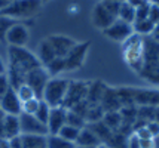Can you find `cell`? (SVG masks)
Returning a JSON list of instances; mask_svg holds the SVG:
<instances>
[{"label":"cell","instance_id":"obj_1","mask_svg":"<svg viewBox=\"0 0 159 148\" xmlns=\"http://www.w3.org/2000/svg\"><path fill=\"white\" fill-rule=\"evenodd\" d=\"M9 82L11 86L16 89L20 85L24 83L25 74L30 70H33L36 67H40V62L34 53H31L25 48H14L9 46Z\"/></svg>","mask_w":159,"mask_h":148},{"label":"cell","instance_id":"obj_2","mask_svg":"<svg viewBox=\"0 0 159 148\" xmlns=\"http://www.w3.org/2000/svg\"><path fill=\"white\" fill-rule=\"evenodd\" d=\"M122 55L126 65L140 74L144 67V37L135 33L129 36L122 43Z\"/></svg>","mask_w":159,"mask_h":148},{"label":"cell","instance_id":"obj_3","mask_svg":"<svg viewBox=\"0 0 159 148\" xmlns=\"http://www.w3.org/2000/svg\"><path fill=\"white\" fill-rule=\"evenodd\" d=\"M70 80L64 77H51L48 80V83L43 89L42 93V98L51 108H55V107H62L64 104V99L67 95V89H69Z\"/></svg>","mask_w":159,"mask_h":148},{"label":"cell","instance_id":"obj_4","mask_svg":"<svg viewBox=\"0 0 159 148\" xmlns=\"http://www.w3.org/2000/svg\"><path fill=\"white\" fill-rule=\"evenodd\" d=\"M42 7V0H14L0 11L2 16L11 19L15 18H30L36 15Z\"/></svg>","mask_w":159,"mask_h":148},{"label":"cell","instance_id":"obj_5","mask_svg":"<svg viewBox=\"0 0 159 148\" xmlns=\"http://www.w3.org/2000/svg\"><path fill=\"white\" fill-rule=\"evenodd\" d=\"M88 52H89V42H77L75 48L64 57L66 71H76L82 68V65L86 61Z\"/></svg>","mask_w":159,"mask_h":148},{"label":"cell","instance_id":"obj_6","mask_svg":"<svg viewBox=\"0 0 159 148\" xmlns=\"http://www.w3.org/2000/svg\"><path fill=\"white\" fill-rule=\"evenodd\" d=\"M88 86L89 83H85V82H71L70 80L69 89H67V95L64 99V108H73L75 105L80 104L83 101H86V95H88Z\"/></svg>","mask_w":159,"mask_h":148},{"label":"cell","instance_id":"obj_7","mask_svg":"<svg viewBox=\"0 0 159 148\" xmlns=\"http://www.w3.org/2000/svg\"><path fill=\"white\" fill-rule=\"evenodd\" d=\"M28 39H30L28 27L25 24H21V22H14L6 31V36H5V42L9 46H14V48H24L27 44Z\"/></svg>","mask_w":159,"mask_h":148},{"label":"cell","instance_id":"obj_8","mask_svg":"<svg viewBox=\"0 0 159 148\" xmlns=\"http://www.w3.org/2000/svg\"><path fill=\"white\" fill-rule=\"evenodd\" d=\"M51 78V76L48 74V71L45 67H36L33 70H30L25 74V80L24 83H27L33 91L36 92L37 98H42V93H43V89L48 83V80Z\"/></svg>","mask_w":159,"mask_h":148},{"label":"cell","instance_id":"obj_9","mask_svg":"<svg viewBox=\"0 0 159 148\" xmlns=\"http://www.w3.org/2000/svg\"><path fill=\"white\" fill-rule=\"evenodd\" d=\"M103 34L107 39L113 40V42L124 43L129 36L134 34V30H132V24H128V22H124V21H120V19H116L110 27L103 30Z\"/></svg>","mask_w":159,"mask_h":148},{"label":"cell","instance_id":"obj_10","mask_svg":"<svg viewBox=\"0 0 159 148\" xmlns=\"http://www.w3.org/2000/svg\"><path fill=\"white\" fill-rule=\"evenodd\" d=\"M20 125H21V135H40L48 136V127L42 121L30 114H20Z\"/></svg>","mask_w":159,"mask_h":148},{"label":"cell","instance_id":"obj_11","mask_svg":"<svg viewBox=\"0 0 159 148\" xmlns=\"http://www.w3.org/2000/svg\"><path fill=\"white\" fill-rule=\"evenodd\" d=\"M0 110L5 114H7V116H20L22 113V104H21V101L14 87H11L0 98Z\"/></svg>","mask_w":159,"mask_h":148},{"label":"cell","instance_id":"obj_12","mask_svg":"<svg viewBox=\"0 0 159 148\" xmlns=\"http://www.w3.org/2000/svg\"><path fill=\"white\" fill-rule=\"evenodd\" d=\"M46 39H48V42L52 44V48L55 50L57 58H64L77 43L75 39H71V37L64 36V34H51V36H48Z\"/></svg>","mask_w":159,"mask_h":148},{"label":"cell","instance_id":"obj_13","mask_svg":"<svg viewBox=\"0 0 159 148\" xmlns=\"http://www.w3.org/2000/svg\"><path fill=\"white\" fill-rule=\"evenodd\" d=\"M91 19L94 27H97L100 30H106L107 27H110L113 22L116 21L118 18H115L113 15L104 7V5L101 2H98L97 5L92 9V14H91Z\"/></svg>","mask_w":159,"mask_h":148},{"label":"cell","instance_id":"obj_14","mask_svg":"<svg viewBox=\"0 0 159 148\" xmlns=\"http://www.w3.org/2000/svg\"><path fill=\"white\" fill-rule=\"evenodd\" d=\"M66 117H67V108H64V107L51 108L48 123H46L48 133L49 135H58V132L61 130V127L66 125Z\"/></svg>","mask_w":159,"mask_h":148},{"label":"cell","instance_id":"obj_15","mask_svg":"<svg viewBox=\"0 0 159 148\" xmlns=\"http://www.w3.org/2000/svg\"><path fill=\"white\" fill-rule=\"evenodd\" d=\"M135 105L159 107V91L156 89H135Z\"/></svg>","mask_w":159,"mask_h":148},{"label":"cell","instance_id":"obj_16","mask_svg":"<svg viewBox=\"0 0 159 148\" xmlns=\"http://www.w3.org/2000/svg\"><path fill=\"white\" fill-rule=\"evenodd\" d=\"M21 136V125H20V116H7L5 114L3 119V138L11 141L14 138Z\"/></svg>","mask_w":159,"mask_h":148},{"label":"cell","instance_id":"obj_17","mask_svg":"<svg viewBox=\"0 0 159 148\" xmlns=\"http://www.w3.org/2000/svg\"><path fill=\"white\" fill-rule=\"evenodd\" d=\"M57 58L55 50L52 48V44L48 42V39L40 40L39 46H37V59L40 62L42 67H46L49 62H52Z\"/></svg>","mask_w":159,"mask_h":148},{"label":"cell","instance_id":"obj_18","mask_svg":"<svg viewBox=\"0 0 159 148\" xmlns=\"http://www.w3.org/2000/svg\"><path fill=\"white\" fill-rule=\"evenodd\" d=\"M76 148L79 147H100L101 145V141L97 135L94 133V130L89 129V127H83L79 132V136L76 139Z\"/></svg>","mask_w":159,"mask_h":148},{"label":"cell","instance_id":"obj_19","mask_svg":"<svg viewBox=\"0 0 159 148\" xmlns=\"http://www.w3.org/2000/svg\"><path fill=\"white\" fill-rule=\"evenodd\" d=\"M101 121L110 129L111 132L116 133L119 129L122 127V116H120V111H109V113H104V117Z\"/></svg>","mask_w":159,"mask_h":148},{"label":"cell","instance_id":"obj_20","mask_svg":"<svg viewBox=\"0 0 159 148\" xmlns=\"http://www.w3.org/2000/svg\"><path fill=\"white\" fill-rule=\"evenodd\" d=\"M46 138L40 135H21L22 148H46Z\"/></svg>","mask_w":159,"mask_h":148},{"label":"cell","instance_id":"obj_21","mask_svg":"<svg viewBox=\"0 0 159 148\" xmlns=\"http://www.w3.org/2000/svg\"><path fill=\"white\" fill-rule=\"evenodd\" d=\"M118 19L124 22H128V24H134L135 21V7L129 5L126 0L120 3V7H119V15Z\"/></svg>","mask_w":159,"mask_h":148},{"label":"cell","instance_id":"obj_22","mask_svg":"<svg viewBox=\"0 0 159 148\" xmlns=\"http://www.w3.org/2000/svg\"><path fill=\"white\" fill-rule=\"evenodd\" d=\"M153 28H155V24L149 19H141V21H134L132 24V30L135 34L141 36V37H149L152 34Z\"/></svg>","mask_w":159,"mask_h":148},{"label":"cell","instance_id":"obj_23","mask_svg":"<svg viewBox=\"0 0 159 148\" xmlns=\"http://www.w3.org/2000/svg\"><path fill=\"white\" fill-rule=\"evenodd\" d=\"M46 148H76V144L66 141V139L60 138L58 135H48Z\"/></svg>","mask_w":159,"mask_h":148},{"label":"cell","instance_id":"obj_24","mask_svg":"<svg viewBox=\"0 0 159 148\" xmlns=\"http://www.w3.org/2000/svg\"><path fill=\"white\" fill-rule=\"evenodd\" d=\"M46 71L51 77H58L61 73L66 71V62H64V58H55L52 62H49L46 65Z\"/></svg>","mask_w":159,"mask_h":148},{"label":"cell","instance_id":"obj_25","mask_svg":"<svg viewBox=\"0 0 159 148\" xmlns=\"http://www.w3.org/2000/svg\"><path fill=\"white\" fill-rule=\"evenodd\" d=\"M79 132H80V129H77L75 126H70V125H64L61 127V130L58 132V136L62 138V139H66V141L69 142H76L77 136H79Z\"/></svg>","mask_w":159,"mask_h":148},{"label":"cell","instance_id":"obj_26","mask_svg":"<svg viewBox=\"0 0 159 148\" xmlns=\"http://www.w3.org/2000/svg\"><path fill=\"white\" fill-rule=\"evenodd\" d=\"M66 125L75 126L77 129H83L86 125V120L83 116H80L79 113L73 111V110H67V117H66Z\"/></svg>","mask_w":159,"mask_h":148},{"label":"cell","instance_id":"obj_27","mask_svg":"<svg viewBox=\"0 0 159 148\" xmlns=\"http://www.w3.org/2000/svg\"><path fill=\"white\" fill-rule=\"evenodd\" d=\"M15 92H16V95H18V98H20L21 104H22V102H25V101H30V99H33V98H37L36 92L33 91L27 83L20 85L16 89H15Z\"/></svg>","mask_w":159,"mask_h":148},{"label":"cell","instance_id":"obj_28","mask_svg":"<svg viewBox=\"0 0 159 148\" xmlns=\"http://www.w3.org/2000/svg\"><path fill=\"white\" fill-rule=\"evenodd\" d=\"M49 113H51V107H49L43 99H40V104H39L37 111L34 113V117L39 120V121H42L43 125H46V123H48V119H49Z\"/></svg>","mask_w":159,"mask_h":148},{"label":"cell","instance_id":"obj_29","mask_svg":"<svg viewBox=\"0 0 159 148\" xmlns=\"http://www.w3.org/2000/svg\"><path fill=\"white\" fill-rule=\"evenodd\" d=\"M39 104H40V98H33V99H30V101L22 102V113L34 116V113L37 111V108H39Z\"/></svg>","mask_w":159,"mask_h":148},{"label":"cell","instance_id":"obj_30","mask_svg":"<svg viewBox=\"0 0 159 148\" xmlns=\"http://www.w3.org/2000/svg\"><path fill=\"white\" fill-rule=\"evenodd\" d=\"M149 7H150V2H144L140 6L135 7V21L147 19V16H149Z\"/></svg>","mask_w":159,"mask_h":148},{"label":"cell","instance_id":"obj_31","mask_svg":"<svg viewBox=\"0 0 159 148\" xmlns=\"http://www.w3.org/2000/svg\"><path fill=\"white\" fill-rule=\"evenodd\" d=\"M14 24V19L11 18H6V16H2L0 15V40L5 42V36H6V31L9 30V27Z\"/></svg>","mask_w":159,"mask_h":148},{"label":"cell","instance_id":"obj_32","mask_svg":"<svg viewBox=\"0 0 159 148\" xmlns=\"http://www.w3.org/2000/svg\"><path fill=\"white\" fill-rule=\"evenodd\" d=\"M101 3H103L104 7H106L115 18H118L119 7H120V3H119V2H107V0H101Z\"/></svg>","mask_w":159,"mask_h":148},{"label":"cell","instance_id":"obj_33","mask_svg":"<svg viewBox=\"0 0 159 148\" xmlns=\"http://www.w3.org/2000/svg\"><path fill=\"white\" fill-rule=\"evenodd\" d=\"M147 19L152 21L155 25L159 24V6L152 3V2H150V7H149V16H147Z\"/></svg>","mask_w":159,"mask_h":148},{"label":"cell","instance_id":"obj_34","mask_svg":"<svg viewBox=\"0 0 159 148\" xmlns=\"http://www.w3.org/2000/svg\"><path fill=\"white\" fill-rule=\"evenodd\" d=\"M12 86H11V82H9V77H7V74H0V98L6 93L9 89H11Z\"/></svg>","mask_w":159,"mask_h":148},{"label":"cell","instance_id":"obj_35","mask_svg":"<svg viewBox=\"0 0 159 148\" xmlns=\"http://www.w3.org/2000/svg\"><path fill=\"white\" fill-rule=\"evenodd\" d=\"M146 127H147V130H149V133L152 135V138H158L159 136V123L158 121H149V123H146Z\"/></svg>","mask_w":159,"mask_h":148},{"label":"cell","instance_id":"obj_36","mask_svg":"<svg viewBox=\"0 0 159 148\" xmlns=\"http://www.w3.org/2000/svg\"><path fill=\"white\" fill-rule=\"evenodd\" d=\"M126 148H140V139L134 133H131L126 139Z\"/></svg>","mask_w":159,"mask_h":148},{"label":"cell","instance_id":"obj_37","mask_svg":"<svg viewBox=\"0 0 159 148\" xmlns=\"http://www.w3.org/2000/svg\"><path fill=\"white\" fill-rule=\"evenodd\" d=\"M140 148H156L155 138H150V139H141V141H140Z\"/></svg>","mask_w":159,"mask_h":148},{"label":"cell","instance_id":"obj_38","mask_svg":"<svg viewBox=\"0 0 159 148\" xmlns=\"http://www.w3.org/2000/svg\"><path fill=\"white\" fill-rule=\"evenodd\" d=\"M9 148H22V142H21V136L14 138L9 141Z\"/></svg>","mask_w":159,"mask_h":148},{"label":"cell","instance_id":"obj_39","mask_svg":"<svg viewBox=\"0 0 159 148\" xmlns=\"http://www.w3.org/2000/svg\"><path fill=\"white\" fill-rule=\"evenodd\" d=\"M149 37H150V39H152L153 42L159 43V24H156V25H155V28H153L152 34L149 36Z\"/></svg>","mask_w":159,"mask_h":148},{"label":"cell","instance_id":"obj_40","mask_svg":"<svg viewBox=\"0 0 159 148\" xmlns=\"http://www.w3.org/2000/svg\"><path fill=\"white\" fill-rule=\"evenodd\" d=\"M0 148H9V141L5 138H0Z\"/></svg>","mask_w":159,"mask_h":148},{"label":"cell","instance_id":"obj_41","mask_svg":"<svg viewBox=\"0 0 159 148\" xmlns=\"http://www.w3.org/2000/svg\"><path fill=\"white\" fill-rule=\"evenodd\" d=\"M6 73V65L3 62V59L0 58V74H5Z\"/></svg>","mask_w":159,"mask_h":148},{"label":"cell","instance_id":"obj_42","mask_svg":"<svg viewBox=\"0 0 159 148\" xmlns=\"http://www.w3.org/2000/svg\"><path fill=\"white\" fill-rule=\"evenodd\" d=\"M153 120L159 123V107H156V108H155V117H153Z\"/></svg>","mask_w":159,"mask_h":148},{"label":"cell","instance_id":"obj_43","mask_svg":"<svg viewBox=\"0 0 159 148\" xmlns=\"http://www.w3.org/2000/svg\"><path fill=\"white\" fill-rule=\"evenodd\" d=\"M150 2H152V3H155V5H158V6H159V0H150Z\"/></svg>","mask_w":159,"mask_h":148},{"label":"cell","instance_id":"obj_44","mask_svg":"<svg viewBox=\"0 0 159 148\" xmlns=\"http://www.w3.org/2000/svg\"><path fill=\"white\" fill-rule=\"evenodd\" d=\"M107 2H119V3H122V2H125V0H107Z\"/></svg>","mask_w":159,"mask_h":148},{"label":"cell","instance_id":"obj_45","mask_svg":"<svg viewBox=\"0 0 159 148\" xmlns=\"http://www.w3.org/2000/svg\"><path fill=\"white\" fill-rule=\"evenodd\" d=\"M98 148H109V147H107V145H104V144H101V145H100Z\"/></svg>","mask_w":159,"mask_h":148},{"label":"cell","instance_id":"obj_46","mask_svg":"<svg viewBox=\"0 0 159 148\" xmlns=\"http://www.w3.org/2000/svg\"><path fill=\"white\" fill-rule=\"evenodd\" d=\"M79 148H98V147H79Z\"/></svg>","mask_w":159,"mask_h":148},{"label":"cell","instance_id":"obj_47","mask_svg":"<svg viewBox=\"0 0 159 148\" xmlns=\"http://www.w3.org/2000/svg\"><path fill=\"white\" fill-rule=\"evenodd\" d=\"M43 2H49V0H42V3H43Z\"/></svg>","mask_w":159,"mask_h":148},{"label":"cell","instance_id":"obj_48","mask_svg":"<svg viewBox=\"0 0 159 148\" xmlns=\"http://www.w3.org/2000/svg\"><path fill=\"white\" fill-rule=\"evenodd\" d=\"M149 2H150V0H149Z\"/></svg>","mask_w":159,"mask_h":148}]
</instances>
